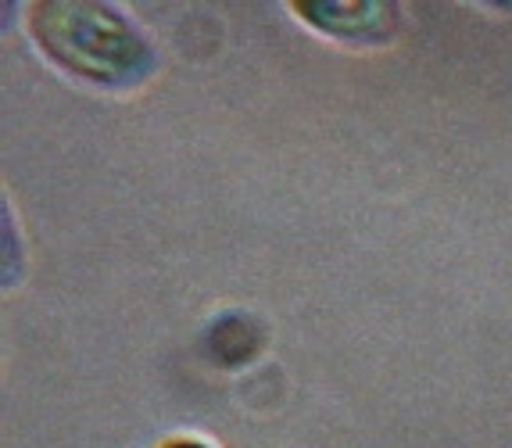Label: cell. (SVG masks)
I'll use <instances>...</instances> for the list:
<instances>
[{
  "instance_id": "7a4b0ae2",
  "label": "cell",
  "mask_w": 512,
  "mask_h": 448,
  "mask_svg": "<svg viewBox=\"0 0 512 448\" xmlns=\"http://www.w3.org/2000/svg\"><path fill=\"white\" fill-rule=\"evenodd\" d=\"M287 8L305 18L308 29L344 44H384L398 29V4L387 0H305Z\"/></svg>"
},
{
  "instance_id": "6da1fadb",
  "label": "cell",
  "mask_w": 512,
  "mask_h": 448,
  "mask_svg": "<svg viewBox=\"0 0 512 448\" xmlns=\"http://www.w3.org/2000/svg\"><path fill=\"white\" fill-rule=\"evenodd\" d=\"M26 29L43 58L90 87L137 90L158 72V47L115 4L36 0Z\"/></svg>"
},
{
  "instance_id": "3957f363",
  "label": "cell",
  "mask_w": 512,
  "mask_h": 448,
  "mask_svg": "<svg viewBox=\"0 0 512 448\" xmlns=\"http://www.w3.org/2000/svg\"><path fill=\"white\" fill-rule=\"evenodd\" d=\"M158 448H215V445L205 438H194V434H176V438H165Z\"/></svg>"
}]
</instances>
